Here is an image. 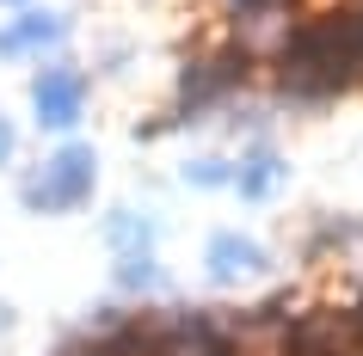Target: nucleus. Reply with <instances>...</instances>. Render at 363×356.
I'll return each instance as SVG.
<instances>
[{"label": "nucleus", "instance_id": "obj_1", "mask_svg": "<svg viewBox=\"0 0 363 356\" xmlns=\"http://www.w3.org/2000/svg\"><path fill=\"white\" fill-rule=\"evenodd\" d=\"M363 74V19H320L284 50V80L296 93H333Z\"/></svg>", "mask_w": 363, "mask_h": 356}, {"label": "nucleus", "instance_id": "obj_2", "mask_svg": "<svg viewBox=\"0 0 363 356\" xmlns=\"http://www.w3.org/2000/svg\"><path fill=\"white\" fill-rule=\"evenodd\" d=\"M86 190H93V148L68 142V148L50 160V172L25 190V203L38 209V215H56V209H80V203H86Z\"/></svg>", "mask_w": 363, "mask_h": 356}, {"label": "nucleus", "instance_id": "obj_3", "mask_svg": "<svg viewBox=\"0 0 363 356\" xmlns=\"http://www.w3.org/2000/svg\"><path fill=\"white\" fill-rule=\"evenodd\" d=\"M80 93H86V80L74 74V68H50V74L38 80V117H43V130H68L80 117Z\"/></svg>", "mask_w": 363, "mask_h": 356}, {"label": "nucleus", "instance_id": "obj_4", "mask_svg": "<svg viewBox=\"0 0 363 356\" xmlns=\"http://www.w3.org/2000/svg\"><path fill=\"white\" fill-rule=\"evenodd\" d=\"M259 264H265V252L252 240H240V234H216L210 240V277H247Z\"/></svg>", "mask_w": 363, "mask_h": 356}, {"label": "nucleus", "instance_id": "obj_5", "mask_svg": "<svg viewBox=\"0 0 363 356\" xmlns=\"http://www.w3.org/2000/svg\"><path fill=\"white\" fill-rule=\"evenodd\" d=\"M50 38H62V19L56 13H31V19L0 31V56H25V50H38V43H50Z\"/></svg>", "mask_w": 363, "mask_h": 356}, {"label": "nucleus", "instance_id": "obj_6", "mask_svg": "<svg viewBox=\"0 0 363 356\" xmlns=\"http://www.w3.org/2000/svg\"><path fill=\"white\" fill-rule=\"evenodd\" d=\"M277 178H284V160H265V154H259V160H247V172H240V190H247L252 203H265V190L277 185Z\"/></svg>", "mask_w": 363, "mask_h": 356}, {"label": "nucleus", "instance_id": "obj_7", "mask_svg": "<svg viewBox=\"0 0 363 356\" xmlns=\"http://www.w3.org/2000/svg\"><path fill=\"white\" fill-rule=\"evenodd\" d=\"M111 240H123V252H142V246H148V222L117 215V222H111Z\"/></svg>", "mask_w": 363, "mask_h": 356}, {"label": "nucleus", "instance_id": "obj_8", "mask_svg": "<svg viewBox=\"0 0 363 356\" xmlns=\"http://www.w3.org/2000/svg\"><path fill=\"white\" fill-rule=\"evenodd\" d=\"M185 178H191V185H222V178H228V166H222V160H191V166H185Z\"/></svg>", "mask_w": 363, "mask_h": 356}, {"label": "nucleus", "instance_id": "obj_9", "mask_svg": "<svg viewBox=\"0 0 363 356\" xmlns=\"http://www.w3.org/2000/svg\"><path fill=\"white\" fill-rule=\"evenodd\" d=\"M277 6H284V0H234L240 19H259V13H277Z\"/></svg>", "mask_w": 363, "mask_h": 356}, {"label": "nucleus", "instance_id": "obj_10", "mask_svg": "<svg viewBox=\"0 0 363 356\" xmlns=\"http://www.w3.org/2000/svg\"><path fill=\"white\" fill-rule=\"evenodd\" d=\"M6 154H13V123L0 117V166H6Z\"/></svg>", "mask_w": 363, "mask_h": 356}, {"label": "nucleus", "instance_id": "obj_11", "mask_svg": "<svg viewBox=\"0 0 363 356\" xmlns=\"http://www.w3.org/2000/svg\"><path fill=\"white\" fill-rule=\"evenodd\" d=\"M0 6H25V0H0Z\"/></svg>", "mask_w": 363, "mask_h": 356}]
</instances>
